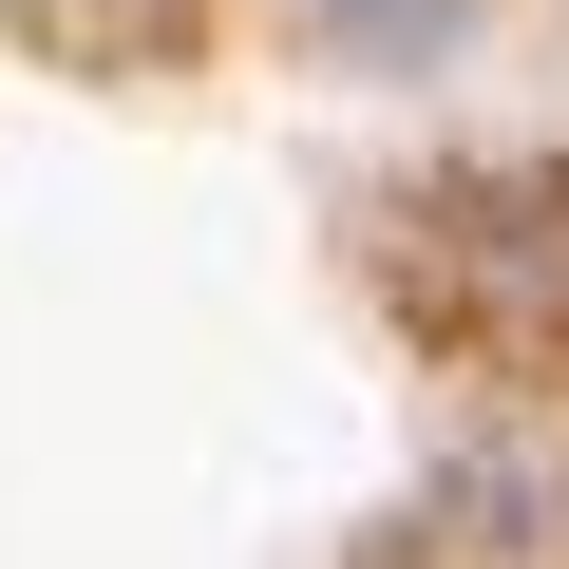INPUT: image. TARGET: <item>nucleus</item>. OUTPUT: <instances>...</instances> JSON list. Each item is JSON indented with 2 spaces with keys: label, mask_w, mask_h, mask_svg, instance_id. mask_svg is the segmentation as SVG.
<instances>
[{
  "label": "nucleus",
  "mask_w": 569,
  "mask_h": 569,
  "mask_svg": "<svg viewBox=\"0 0 569 569\" xmlns=\"http://www.w3.org/2000/svg\"><path fill=\"white\" fill-rule=\"evenodd\" d=\"M437 531H456L475 569H550V550H569V399H512V418L437 475Z\"/></svg>",
  "instance_id": "1"
},
{
  "label": "nucleus",
  "mask_w": 569,
  "mask_h": 569,
  "mask_svg": "<svg viewBox=\"0 0 569 569\" xmlns=\"http://www.w3.org/2000/svg\"><path fill=\"white\" fill-rule=\"evenodd\" d=\"M0 39H39V58H77V77H171V58L209 39V0H0Z\"/></svg>",
  "instance_id": "2"
},
{
  "label": "nucleus",
  "mask_w": 569,
  "mask_h": 569,
  "mask_svg": "<svg viewBox=\"0 0 569 569\" xmlns=\"http://www.w3.org/2000/svg\"><path fill=\"white\" fill-rule=\"evenodd\" d=\"M305 20H323L342 58H456V20H475V0H305Z\"/></svg>",
  "instance_id": "3"
}]
</instances>
